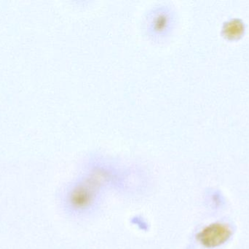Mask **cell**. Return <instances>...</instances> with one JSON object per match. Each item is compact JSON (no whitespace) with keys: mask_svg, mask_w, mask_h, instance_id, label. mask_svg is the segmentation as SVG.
<instances>
[{"mask_svg":"<svg viewBox=\"0 0 249 249\" xmlns=\"http://www.w3.org/2000/svg\"><path fill=\"white\" fill-rule=\"evenodd\" d=\"M115 175L105 166L93 167L86 177L69 192V206L75 211H84L93 206L99 192L113 181Z\"/></svg>","mask_w":249,"mask_h":249,"instance_id":"cell-1","label":"cell"},{"mask_svg":"<svg viewBox=\"0 0 249 249\" xmlns=\"http://www.w3.org/2000/svg\"><path fill=\"white\" fill-rule=\"evenodd\" d=\"M232 228L225 222H212L202 228L196 235V241L203 248L213 249L222 247L232 238Z\"/></svg>","mask_w":249,"mask_h":249,"instance_id":"cell-2","label":"cell"},{"mask_svg":"<svg viewBox=\"0 0 249 249\" xmlns=\"http://www.w3.org/2000/svg\"><path fill=\"white\" fill-rule=\"evenodd\" d=\"M212 203H213V206H216V207H219L222 204V198H221L219 194H213L212 196Z\"/></svg>","mask_w":249,"mask_h":249,"instance_id":"cell-4","label":"cell"},{"mask_svg":"<svg viewBox=\"0 0 249 249\" xmlns=\"http://www.w3.org/2000/svg\"><path fill=\"white\" fill-rule=\"evenodd\" d=\"M172 23V13L167 6H160L151 12L147 20L149 30L158 36L166 34Z\"/></svg>","mask_w":249,"mask_h":249,"instance_id":"cell-3","label":"cell"}]
</instances>
